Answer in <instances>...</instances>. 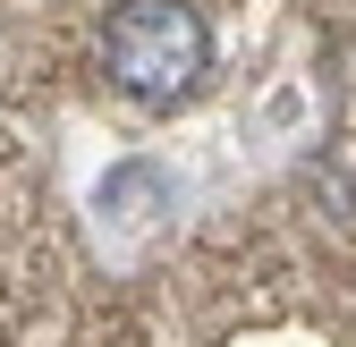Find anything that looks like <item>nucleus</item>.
<instances>
[{"instance_id": "f257e3e1", "label": "nucleus", "mask_w": 356, "mask_h": 347, "mask_svg": "<svg viewBox=\"0 0 356 347\" xmlns=\"http://www.w3.org/2000/svg\"><path fill=\"white\" fill-rule=\"evenodd\" d=\"M212 68V26L187 0H119L102 17V76L145 110H178Z\"/></svg>"}]
</instances>
